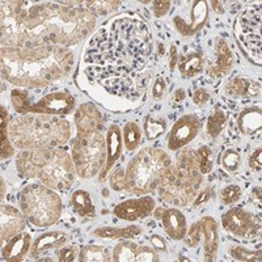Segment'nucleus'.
Returning <instances> with one entry per match:
<instances>
[{"label":"nucleus","mask_w":262,"mask_h":262,"mask_svg":"<svg viewBox=\"0 0 262 262\" xmlns=\"http://www.w3.org/2000/svg\"><path fill=\"white\" fill-rule=\"evenodd\" d=\"M152 37L142 18L123 13L102 25L86 45V76L118 97L135 101L151 80Z\"/></svg>","instance_id":"nucleus-1"},{"label":"nucleus","mask_w":262,"mask_h":262,"mask_svg":"<svg viewBox=\"0 0 262 262\" xmlns=\"http://www.w3.org/2000/svg\"><path fill=\"white\" fill-rule=\"evenodd\" d=\"M95 25V16L78 7L2 2V46L69 48L90 36Z\"/></svg>","instance_id":"nucleus-2"},{"label":"nucleus","mask_w":262,"mask_h":262,"mask_svg":"<svg viewBox=\"0 0 262 262\" xmlns=\"http://www.w3.org/2000/svg\"><path fill=\"white\" fill-rule=\"evenodd\" d=\"M0 62L4 80L33 90L69 76L74 67V54L69 48L58 45L2 46Z\"/></svg>","instance_id":"nucleus-3"},{"label":"nucleus","mask_w":262,"mask_h":262,"mask_svg":"<svg viewBox=\"0 0 262 262\" xmlns=\"http://www.w3.org/2000/svg\"><path fill=\"white\" fill-rule=\"evenodd\" d=\"M16 169L23 177L38 179L54 190H69L76 179V168L66 149H23L16 156Z\"/></svg>","instance_id":"nucleus-4"},{"label":"nucleus","mask_w":262,"mask_h":262,"mask_svg":"<svg viewBox=\"0 0 262 262\" xmlns=\"http://www.w3.org/2000/svg\"><path fill=\"white\" fill-rule=\"evenodd\" d=\"M9 138L17 149H50L64 146L71 138L67 119L49 114H20L9 122Z\"/></svg>","instance_id":"nucleus-5"},{"label":"nucleus","mask_w":262,"mask_h":262,"mask_svg":"<svg viewBox=\"0 0 262 262\" xmlns=\"http://www.w3.org/2000/svg\"><path fill=\"white\" fill-rule=\"evenodd\" d=\"M203 174L196 167L194 151L191 148H181L165 176L159 185V196L168 205L185 207L193 202L194 196L200 191Z\"/></svg>","instance_id":"nucleus-6"},{"label":"nucleus","mask_w":262,"mask_h":262,"mask_svg":"<svg viewBox=\"0 0 262 262\" xmlns=\"http://www.w3.org/2000/svg\"><path fill=\"white\" fill-rule=\"evenodd\" d=\"M169 155L163 149L147 147L131 159L126 169V190L135 195L158 190L161 180L172 165Z\"/></svg>","instance_id":"nucleus-7"},{"label":"nucleus","mask_w":262,"mask_h":262,"mask_svg":"<svg viewBox=\"0 0 262 262\" xmlns=\"http://www.w3.org/2000/svg\"><path fill=\"white\" fill-rule=\"evenodd\" d=\"M18 203L28 221L38 228L54 226L62 215L60 196L54 189L43 184L33 182L27 185L20 191Z\"/></svg>","instance_id":"nucleus-8"},{"label":"nucleus","mask_w":262,"mask_h":262,"mask_svg":"<svg viewBox=\"0 0 262 262\" xmlns=\"http://www.w3.org/2000/svg\"><path fill=\"white\" fill-rule=\"evenodd\" d=\"M71 159L79 177L92 179L106 160V139L100 131L78 134L71 143Z\"/></svg>","instance_id":"nucleus-9"},{"label":"nucleus","mask_w":262,"mask_h":262,"mask_svg":"<svg viewBox=\"0 0 262 262\" xmlns=\"http://www.w3.org/2000/svg\"><path fill=\"white\" fill-rule=\"evenodd\" d=\"M238 45L252 62L261 66V7H248L235 23Z\"/></svg>","instance_id":"nucleus-10"},{"label":"nucleus","mask_w":262,"mask_h":262,"mask_svg":"<svg viewBox=\"0 0 262 262\" xmlns=\"http://www.w3.org/2000/svg\"><path fill=\"white\" fill-rule=\"evenodd\" d=\"M180 12L173 17V25L177 32L184 37L194 36L200 32L209 18V3L205 0L200 2H186Z\"/></svg>","instance_id":"nucleus-11"},{"label":"nucleus","mask_w":262,"mask_h":262,"mask_svg":"<svg viewBox=\"0 0 262 262\" xmlns=\"http://www.w3.org/2000/svg\"><path fill=\"white\" fill-rule=\"evenodd\" d=\"M222 226L227 232L240 238H253L261 233V222L243 207H233L222 215Z\"/></svg>","instance_id":"nucleus-12"},{"label":"nucleus","mask_w":262,"mask_h":262,"mask_svg":"<svg viewBox=\"0 0 262 262\" xmlns=\"http://www.w3.org/2000/svg\"><path fill=\"white\" fill-rule=\"evenodd\" d=\"M201 121L195 114H184L172 126L167 139V146L170 151H179L188 146L198 135Z\"/></svg>","instance_id":"nucleus-13"},{"label":"nucleus","mask_w":262,"mask_h":262,"mask_svg":"<svg viewBox=\"0 0 262 262\" xmlns=\"http://www.w3.org/2000/svg\"><path fill=\"white\" fill-rule=\"evenodd\" d=\"M75 107V98L66 91L51 92L45 95L39 101L30 104L28 113L49 114V116H67Z\"/></svg>","instance_id":"nucleus-14"},{"label":"nucleus","mask_w":262,"mask_h":262,"mask_svg":"<svg viewBox=\"0 0 262 262\" xmlns=\"http://www.w3.org/2000/svg\"><path fill=\"white\" fill-rule=\"evenodd\" d=\"M156 207L155 200L149 195H143L135 200H127L118 203L114 207L113 214L118 219L126 222H134L139 219H146L152 214Z\"/></svg>","instance_id":"nucleus-15"},{"label":"nucleus","mask_w":262,"mask_h":262,"mask_svg":"<svg viewBox=\"0 0 262 262\" xmlns=\"http://www.w3.org/2000/svg\"><path fill=\"white\" fill-rule=\"evenodd\" d=\"M112 261L116 262H158L159 256L154 248L138 245L131 242H121L116 245Z\"/></svg>","instance_id":"nucleus-16"},{"label":"nucleus","mask_w":262,"mask_h":262,"mask_svg":"<svg viewBox=\"0 0 262 262\" xmlns=\"http://www.w3.org/2000/svg\"><path fill=\"white\" fill-rule=\"evenodd\" d=\"M0 219H2V245L11 240L13 236L18 235L27 227V216L11 205H2L0 207Z\"/></svg>","instance_id":"nucleus-17"},{"label":"nucleus","mask_w":262,"mask_h":262,"mask_svg":"<svg viewBox=\"0 0 262 262\" xmlns=\"http://www.w3.org/2000/svg\"><path fill=\"white\" fill-rule=\"evenodd\" d=\"M122 134H121V128L117 125H112L107 128L106 133V160H105L104 167L98 173V182L104 184L106 181L111 169L113 168L114 164L119 159L122 154Z\"/></svg>","instance_id":"nucleus-18"},{"label":"nucleus","mask_w":262,"mask_h":262,"mask_svg":"<svg viewBox=\"0 0 262 262\" xmlns=\"http://www.w3.org/2000/svg\"><path fill=\"white\" fill-rule=\"evenodd\" d=\"M75 126L78 134H90L101 130L104 121L97 106L91 102L81 104L75 113Z\"/></svg>","instance_id":"nucleus-19"},{"label":"nucleus","mask_w":262,"mask_h":262,"mask_svg":"<svg viewBox=\"0 0 262 262\" xmlns=\"http://www.w3.org/2000/svg\"><path fill=\"white\" fill-rule=\"evenodd\" d=\"M215 55H216V60L214 64L210 66L206 72L211 79L224 78L232 70L233 54L226 39L221 36L215 38Z\"/></svg>","instance_id":"nucleus-20"},{"label":"nucleus","mask_w":262,"mask_h":262,"mask_svg":"<svg viewBox=\"0 0 262 262\" xmlns=\"http://www.w3.org/2000/svg\"><path fill=\"white\" fill-rule=\"evenodd\" d=\"M224 95L232 100L257 98L261 96V86L252 79L236 76L227 80V83L224 84Z\"/></svg>","instance_id":"nucleus-21"},{"label":"nucleus","mask_w":262,"mask_h":262,"mask_svg":"<svg viewBox=\"0 0 262 262\" xmlns=\"http://www.w3.org/2000/svg\"><path fill=\"white\" fill-rule=\"evenodd\" d=\"M203 236V259L207 262L215 261L219 247V233L214 217L203 216L201 219Z\"/></svg>","instance_id":"nucleus-22"},{"label":"nucleus","mask_w":262,"mask_h":262,"mask_svg":"<svg viewBox=\"0 0 262 262\" xmlns=\"http://www.w3.org/2000/svg\"><path fill=\"white\" fill-rule=\"evenodd\" d=\"M30 248H32V237L29 233L21 232L3 244L2 256L4 261L8 262L23 261L29 253Z\"/></svg>","instance_id":"nucleus-23"},{"label":"nucleus","mask_w":262,"mask_h":262,"mask_svg":"<svg viewBox=\"0 0 262 262\" xmlns=\"http://www.w3.org/2000/svg\"><path fill=\"white\" fill-rule=\"evenodd\" d=\"M69 233L63 232V231H51V232L42 233L36 238L34 244L30 248V258H37L49 249L63 247L69 243Z\"/></svg>","instance_id":"nucleus-24"},{"label":"nucleus","mask_w":262,"mask_h":262,"mask_svg":"<svg viewBox=\"0 0 262 262\" xmlns=\"http://www.w3.org/2000/svg\"><path fill=\"white\" fill-rule=\"evenodd\" d=\"M163 228L168 236L173 240H182L186 233V217L184 216L180 210L174 209H165L163 217Z\"/></svg>","instance_id":"nucleus-25"},{"label":"nucleus","mask_w":262,"mask_h":262,"mask_svg":"<svg viewBox=\"0 0 262 262\" xmlns=\"http://www.w3.org/2000/svg\"><path fill=\"white\" fill-rule=\"evenodd\" d=\"M238 130L244 135H254L262 128V113L257 106L245 107L238 113L236 119Z\"/></svg>","instance_id":"nucleus-26"},{"label":"nucleus","mask_w":262,"mask_h":262,"mask_svg":"<svg viewBox=\"0 0 262 262\" xmlns=\"http://www.w3.org/2000/svg\"><path fill=\"white\" fill-rule=\"evenodd\" d=\"M58 3L66 7L83 8L85 11H88L91 15L95 16V17L96 16L109 15V13L114 12L116 9H118L121 7V4H122L118 0H116V2H113V0L112 2L111 0H106V2H98V0H96V2H58Z\"/></svg>","instance_id":"nucleus-27"},{"label":"nucleus","mask_w":262,"mask_h":262,"mask_svg":"<svg viewBox=\"0 0 262 262\" xmlns=\"http://www.w3.org/2000/svg\"><path fill=\"white\" fill-rule=\"evenodd\" d=\"M180 74L184 79H190L196 76L205 69V58L198 51H191V53L185 54L181 58H179Z\"/></svg>","instance_id":"nucleus-28"},{"label":"nucleus","mask_w":262,"mask_h":262,"mask_svg":"<svg viewBox=\"0 0 262 262\" xmlns=\"http://www.w3.org/2000/svg\"><path fill=\"white\" fill-rule=\"evenodd\" d=\"M71 205L75 212L85 219H93L96 216L95 205L92 202L90 193L85 190H75L71 194Z\"/></svg>","instance_id":"nucleus-29"},{"label":"nucleus","mask_w":262,"mask_h":262,"mask_svg":"<svg viewBox=\"0 0 262 262\" xmlns=\"http://www.w3.org/2000/svg\"><path fill=\"white\" fill-rule=\"evenodd\" d=\"M78 258L81 262H107L112 261V254L105 245H84Z\"/></svg>","instance_id":"nucleus-30"},{"label":"nucleus","mask_w":262,"mask_h":262,"mask_svg":"<svg viewBox=\"0 0 262 262\" xmlns=\"http://www.w3.org/2000/svg\"><path fill=\"white\" fill-rule=\"evenodd\" d=\"M2 113V121H0V130H2V160L11 159L15 155V146L11 142L9 138V122L8 113L4 106L0 107Z\"/></svg>","instance_id":"nucleus-31"},{"label":"nucleus","mask_w":262,"mask_h":262,"mask_svg":"<svg viewBox=\"0 0 262 262\" xmlns=\"http://www.w3.org/2000/svg\"><path fill=\"white\" fill-rule=\"evenodd\" d=\"M227 125V116L224 113L223 109L216 107L212 113L210 114L207 118V123H206V133L211 139H215L222 134V131L224 130Z\"/></svg>","instance_id":"nucleus-32"},{"label":"nucleus","mask_w":262,"mask_h":262,"mask_svg":"<svg viewBox=\"0 0 262 262\" xmlns=\"http://www.w3.org/2000/svg\"><path fill=\"white\" fill-rule=\"evenodd\" d=\"M122 140L128 152L138 149L142 143V128L137 122H127L123 126Z\"/></svg>","instance_id":"nucleus-33"},{"label":"nucleus","mask_w":262,"mask_h":262,"mask_svg":"<svg viewBox=\"0 0 262 262\" xmlns=\"http://www.w3.org/2000/svg\"><path fill=\"white\" fill-rule=\"evenodd\" d=\"M167 130V121L163 117L147 116L144 118L143 131L147 140H155L160 138Z\"/></svg>","instance_id":"nucleus-34"},{"label":"nucleus","mask_w":262,"mask_h":262,"mask_svg":"<svg viewBox=\"0 0 262 262\" xmlns=\"http://www.w3.org/2000/svg\"><path fill=\"white\" fill-rule=\"evenodd\" d=\"M196 167L202 174H209L214 167V152L209 146H201L194 151Z\"/></svg>","instance_id":"nucleus-35"},{"label":"nucleus","mask_w":262,"mask_h":262,"mask_svg":"<svg viewBox=\"0 0 262 262\" xmlns=\"http://www.w3.org/2000/svg\"><path fill=\"white\" fill-rule=\"evenodd\" d=\"M228 254L236 261L242 262H259L261 261V249L253 250L243 245H232L228 248Z\"/></svg>","instance_id":"nucleus-36"},{"label":"nucleus","mask_w":262,"mask_h":262,"mask_svg":"<svg viewBox=\"0 0 262 262\" xmlns=\"http://www.w3.org/2000/svg\"><path fill=\"white\" fill-rule=\"evenodd\" d=\"M11 102H12L15 112L18 114H28V109H29L30 104H32L28 92L23 90L12 91V93H11Z\"/></svg>","instance_id":"nucleus-37"},{"label":"nucleus","mask_w":262,"mask_h":262,"mask_svg":"<svg viewBox=\"0 0 262 262\" xmlns=\"http://www.w3.org/2000/svg\"><path fill=\"white\" fill-rule=\"evenodd\" d=\"M243 195V190L238 185L232 184L227 185L226 188H223L219 193V201L223 205H232V203L237 202Z\"/></svg>","instance_id":"nucleus-38"},{"label":"nucleus","mask_w":262,"mask_h":262,"mask_svg":"<svg viewBox=\"0 0 262 262\" xmlns=\"http://www.w3.org/2000/svg\"><path fill=\"white\" fill-rule=\"evenodd\" d=\"M202 240V226L201 222H195L186 229L184 236V242L188 248H196Z\"/></svg>","instance_id":"nucleus-39"},{"label":"nucleus","mask_w":262,"mask_h":262,"mask_svg":"<svg viewBox=\"0 0 262 262\" xmlns=\"http://www.w3.org/2000/svg\"><path fill=\"white\" fill-rule=\"evenodd\" d=\"M222 165H223L227 172H236L238 169V165H240V154L237 152V149H226L223 154V158H222Z\"/></svg>","instance_id":"nucleus-40"},{"label":"nucleus","mask_w":262,"mask_h":262,"mask_svg":"<svg viewBox=\"0 0 262 262\" xmlns=\"http://www.w3.org/2000/svg\"><path fill=\"white\" fill-rule=\"evenodd\" d=\"M111 188L116 191L126 190V172L122 167H117L109 177Z\"/></svg>","instance_id":"nucleus-41"},{"label":"nucleus","mask_w":262,"mask_h":262,"mask_svg":"<svg viewBox=\"0 0 262 262\" xmlns=\"http://www.w3.org/2000/svg\"><path fill=\"white\" fill-rule=\"evenodd\" d=\"M93 236L101 238H111V240H116V238H122L121 235V228H116V227H100L96 228L92 232Z\"/></svg>","instance_id":"nucleus-42"},{"label":"nucleus","mask_w":262,"mask_h":262,"mask_svg":"<svg viewBox=\"0 0 262 262\" xmlns=\"http://www.w3.org/2000/svg\"><path fill=\"white\" fill-rule=\"evenodd\" d=\"M76 253H78V249L75 247H60L57 248L55 250V256L58 257L60 262H71L76 258Z\"/></svg>","instance_id":"nucleus-43"},{"label":"nucleus","mask_w":262,"mask_h":262,"mask_svg":"<svg viewBox=\"0 0 262 262\" xmlns=\"http://www.w3.org/2000/svg\"><path fill=\"white\" fill-rule=\"evenodd\" d=\"M248 167L253 172H261L262 168V149L261 146L257 147L249 156H248Z\"/></svg>","instance_id":"nucleus-44"},{"label":"nucleus","mask_w":262,"mask_h":262,"mask_svg":"<svg viewBox=\"0 0 262 262\" xmlns=\"http://www.w3.org/2000/svg\"><path fill=\"white\" fill-rule=\"evenodd\" d=\"M214 195H215V189L212 188V186H206L205 189L198 191L196 195L194 196L193 206L194 207H200V206L203 205V203L209 202Z\"/></svg>","instance_id":"nucleus-45"},{"label":"nucleus","mask_w":262,"mask_h":262,"mask_svg":"<svg viewBox=\"0 0 262 262\" xmlns=\"http://www.w3.org/2000/svg\"><path fill=\"white\" fill-rule=\"evenodd\" d=\"M165 92H167V83L161 76H159V78L155 79L154 85H152V98L155 101H160L164 95H165Z\"/></svg>","instance_id":"nucleus-46"},{"label":"nucleus","mask_w":262,"mask_h":262,"mask_svg":"<svg viewBox=\"0 0 262 262\" xmlns=\"http://www.w3.org/2000/svg\"><path fill=\"white\" fill-rule=\"evenodd\" d=\"M152 12L155 15V17L160 18L167 16V13L169 12L170 6H172V2H167V0H158V2H152Z\"/></svg>","instance_id":"nucleus-47"},{"label":"nucleus","mask_w":262,"mask_h":262,"mask_svg":"<svg viewBox=\"0 0 262 262\" xmlns=\"http://www.w3.org/2000/svg\"><path fill=\"white\" fill-rule=\"evenodd\" d=\"M191 100H193V102L196 106H202V105L207 104V101L210 100V93L205 88H198V90L193 92Z\"/></svg>","instance_id":"nucleus-48"},{"label":"nucleus","mask_w":262,"mask_h":262,"mask_svg":"<svg viewBox=\"0 0 262 262\" xmlns=\"http://www.w3.org/2000/svg\"><path fill=\"white\" fill-rule=\"evenodd\" d=\"M142 232H143V229L138 226H127L121 228V235H122V238L138 237Z\"/></svg>","instance_id":"nucleus-49"},{"label":"nucleus","mask_w":262,"mask_h":262,"mask_svg":"<svg viewBox=\"0 0 262 262\" xmlns=\"http://www.w3.org/2000/svg\"><path fill=\"white\" fill-rule=\"evenodd\" d=\"M151 245L155 250L159 252H167V243L161 236L159 235H152L151 236Z\"/></svg>","instance_id":"nucleus-50"},{"label":"nucleus","mask_w":262,"mask_h":262,"mask_svg":"<svg viewBox=\"0 0 262 262\" xmlns=\"http://www.w3.org/2000/svg\"><path fill=\"white\" fill-rule=\"evenodd\" d=\"M261 194H262V189L259 185H257V186H254L253 189H252V191H250V201L254 203V205L258 207V209H261Z\"/></svg>","instance_id":"nucleus-51"},{"label":"nucleus","mask_w":262,"mask_h":262,"mask_svg":"<svg viewBox=\"0 0 262 262\" xmlns=\"http://www.w3.org/2000/svg\"><path fill=\"white\" fill-rule=\"evenodd\" d=\"M177 62H179V53H177V46L170 45L169 50V70L170 71H174V67H176Z\"/></svg>","instance_id":"nucleus-52"},{"label":"nucleus","mask_w":262,"mask_h":262,"mask_svg":"<svg viewBox=\"0 0 262 262\" xmlns=\"http://www.w3.org/2000/svg\"><path fill=\"white\" fill-rule=\"evenodd\" d=\"M185 97H186V93H185V91L182 90V88H179V90L174 91V93L172 95V101L177 105L182 104V102L185 101Z\"/></svg>","instance_id":"nucleus-53"},{"label":"nucleus","mask_w":262,"mask_h":262,"mask_svg":"<svg viewBox=\"0 0 262 262\" xmlns=\"http://www.w3.org/2000/svg\"><path fill=\"white\" fill-rule=\"evenodd\" d=\"M223 2H217V0H212L211 2V6L212 9H214V12L217 13V15H223L226 12V8L223 6Z\"/></svg>","instance_id":"nucleus-54"},{"label":"nucleus","mask_w":262,"mask_h":262,"mask_svg":"<svg viewBox=\"0 0 262 262\" xmlns=\"http://www.w3.org/2000/svg\"><path fill=\"white\" fill-rule=\"evenodd\" d=\"M164 211H165V209L160 206V207H155V209H154V211H152V214H154V217H155V219L161 221V217H163V215H164Z\"/></svg>","instance_id":"nucleus-55"},{"label":"nucleus","mask_w":262,"mask_h":262,"mask_svg":"<svg viewBox=\"0 0 262 262\" xmlns=\"http://www.w3.org/2000/svg\"><path fill=\"white\" fill-rule=\"evenodd\" d=\"M158 49H159L158 55H164V53H165V50H164V45H163V43H159Z\"/></svg>","instance_id":"nucleus-56"},{"label":"nucleus","mask_w":262,"mask_h":262,"mask_svg":"<svg viewBox=\"0 0 262 262\" xmlns=\"http://www.w3.org/2000/svg\"><path fill=\"white\" fill-rule=\"evenodd\" d=\"M4 186H6V184H4V180L2 179V195H0L2 200H4Z\"/></svg>","instance_id":"nucleus-57"},{"label":"nucleus","mask_w":262,"mask_h":262,"mask_svg":"<svg viewBox=\"0 0 262 262\" xmlns=\"http://www.w3.org/2000/svg\"><path fill=\"white\" fill-rule=\"evenodd\" d=\"M102 196H104V198H107V196H109V190H107V189H102Z\"/></svg>","instance_id":"nucleus-58"}]
</instances>
